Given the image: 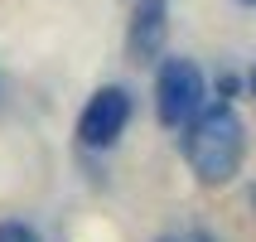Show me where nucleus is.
Masks as SVG:
<instances>
[{"instance_id": "2", "label": "nucleus", "mask_w": 256, "mask_h": 242, "mask_svg": "<svg viewBox=\"0 0 256 242\" xmlns=\"http://www.w3.org/2000/svg\"><path fill=\"white\" fill-rule=\"evenodd\" d=\"M203 107V73L188 63V58H170L155 78V116L160 126L179 131L184 121H194Z\"/></svg>"}, {"instance_id": "4", "label": "nucleus", "mask_w": 256, "mask_h": 242, "mask_svg": "<svg viewBox=\"0 0 256 242\" xmlns=\"http://www.w3.org/2000/svg\"><path fill=\"white\" fill-rule=\"evenodd\" d=\"M164 34H170V0H140L130 15V58L136 63L160 58Z\"/></svg>"}, {"instance_id": "5", "label": "nucleus", "mask_w": 256, "mask_h": 242, "mask_svg": "<svg viewBox=\"0 0 256 242\" xmlns=\"http://www.w3.org/2000/svg\"><path fill=\"white\" fill-rule=\"evenodd\" d=\"M0 242H39V232L29 223H0Z\"/></svg>"}, {"instance_id": "8", "label": "nucleus", "mask_w": 256, "mask_h": 242, "mask_svg": "<svg viewBox=\"0 0 256 242\" xmlns=\"http://www.w3.org/2000/svg\"><path fill=\"white\" fill-rule=\"evenodd\" d=\"M246 5H256V0H246Z\"/></svg>"}, {"instance_id": "6", "label": "nucleus", "mask_w": 256, "mask_h": 242, "mask_svg": "<svg viewBox=\"0 0 256 242\" xmlns=\"http://www.w3.org/2000/svg\"><path fill=\"white\" fill-rule=\"evenodd\" d=\"M252 97H256V73H252Z\"/></svg>"}, {"instance_id": "7", "label": "nucleus", "mask_w": 256, "mask_h": 242, "mask_svg": "<svg viewBox=\"0 0 256 242\" xmlns=\"http://www.w3.org/2000/svg\"><path fill=\"white\" fill-rule=\"evenodd\" d=\"M160 242H174V237H160Z\"/></svg>"}, {"instance_id": "1", "label": "nucleus", "mask_w": 256, "mask_h": 242, "mask_svg": "<svg viewBox=\"0 0 256 242\" xmlns=\"http://www.w3.org/2000/svg\"><path fill=\"white\" fill-rule=\"evenodd\" d=\"M242 150H246V136H242V121H237L232 107L203 112L184 136V155H188V170L198 174V184H228V179H237Z\"/></svg>"}, {"instance_id": "3", "label": "nucleus", "mask_w": 256, "mask_h": 242, "mask_svg": "<svg viewBox=\"0 0 256 242\" xmlns=\"http://www.w3.org/2000/svg\"><path fill=\"white\" fill-rule=\"evenodd\" d=\"M126 121H130V92L126 87H97L78 116V141L87 150H106L126 131Z\"/></svg>"}]
</instances>
